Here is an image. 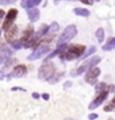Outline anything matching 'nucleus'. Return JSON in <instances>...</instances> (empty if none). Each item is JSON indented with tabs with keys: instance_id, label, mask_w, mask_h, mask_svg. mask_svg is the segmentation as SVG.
Listing matches in <instances>:
<instances>
[{
	"instance_id": "nucleus-1",
	"label": "nucleus",
	"mask_w": 115,
	"mask_h": 120,
	"mask_svg": "<svg viewBox=\"0 0 115 120\" xmlns=\"http://www.w3.org/2000/svg\"><path fill=\"white\" fill-rule=\"evenodd\" d=\"M84 53H85V46H83V45H69L65 49V51L61 53L58 57H60L62 61L64 60L65 61H73V60H77L79 57H81Z\"/></svg>"
},
{
	"instance_id": "nucleus-2",
	"label": "nucleus",
	"mask_w": 115,
	"mask_h": 120,
	"mask_svg": "<svg viewBox=\"0 0 115 120\" xmlns=\"http://www.w3.org/2000/svg\"><path fill=\"white\" fill-rule=\"evenodd\" d=\"M100 61H102V58H100V57H98V55H93V57H91V58H87L84 64H81V65L79 66L76 70L72 71L71 76H72V77L80 76V74H83V73H85L88 69H91V68H95V66L98 65Z\"/></svg>"
},
{
	"instance_id": "nucleus-3",
	"label": "nucleus",
	"mask_w": 115,
	"mask_h": 120,
	"mask_svg": "<svg viewBox=\"0 0 115 120\" xmlns=\"http://www.w3.org/2000/svg\"><path fill=\"white\" fill-rule=\"evenodd\" d=\"M56 73V66L53 62H44L42 66L38 69V78L39 80H49L50 77Z\"/></svg>"
},
{
	"instance_id": "nucleus-4",
	"label": "nucleus",
	"mask_w": 115,
	"mask_h": 120,
	"mask_svg": "<svg viewBox=\"0 0 115 120\" xmlns=\"http://www.w3.org/2000/svg\"><path fill=\"white\" fill-rule=\"evenodd\" d=\"M76 35H77V27H76V26H75V24L68 26V27H65V30H64L62 34H61V37L58 38V45L68 43V42L72 41Z\"/></svg>"
},
{
	"instance_id": "nucleus-5",
	"label": "nucleus",
	"mask_w": 115,
	"mask_h": 120,
	"mask_svg": "<svg viewBox=\"0 0 115 120\" xmlns=\"http://www.w3.org/2000/svg\"><path fill=\"white\" fill-rule=\"evenodd\" d=\"M50 51H52V47H50L49 45H41V46H38L37 49H34V51L27 57V60L28 61L39 60V58H42V57H45V55H48Z\"/></svg>"
},
{
	"instance_id": "nucleus-6",
	"label": "nucleus",
	"mask_w": 115,
	"mask_h": 120,
	"mask_svg": "<svg viewBox=\"0 0 115 120\" xmlns=\"http://www.w3.org/2000/svg\"><path fill=\"white\" fill-rule=\"evenodd\" d=\"M18 16V10L16 8H10L8 12L6 14V16H4V22H3V30L6 31L8 28L14 26V22H15V19Z\"/></svg>"
},
{
	"instance_id": "nucleus-7",
	"label": "nucleus",
	"mask_w": 115,
	"mask_h": 120,
	"mask_svg": "<svg viewBox=\"0 0 115 120\" xmlns=\"http://www.w3.org/2000/svg\"><path fill=\"white\" fill-rule=\"evenodd\" d=\"M100 69L99 68H91L85 71V82L91 84V85H96L98 84V77L100 76Z\"/></svg>"
},
{
	"instance_id": "nucleus-8",
	"label": "nucleus",
	"mask_w": 115,
	"mask_h": 120,
	"mask_svg": "<svg viewBox=\"0 0 115 120\" xmlns=\"http://www.w3.org/2000/svg\"><path fill=\"white\" fill-rule=\"evenodd\" d=\"M18 31H19V28H18V26H15V24L11 26L8 30H6V31H4V39H6V42H8V43L15 42V41H16Z\"/></svg>"
},
{
	"instance_id": "nucleus-9",
	"label": "nucleus",
	"mask_w": 115,
	"mask_h": 120,
	"mask_svg": "<svg viewBox=\"0 0 115 120\" xmlns=\"http://www.w3.org/2000/svg\"><path fill=\"white\" fill-rule=\"evenodd\" d=\"M26 74H27V66L22 65V64L15 65L14 68H12L11 73H10L11 78H12V77H16V78H19V77H24Z\"/></svg>"
},
{
	"instance_id": "nucleus-10",
	"label": "nucleus",
	"mask_w": 115,
	"mask_h": 120,
	"mask_svg": "<svg viewBox=\"0 0 115 120\" xmlns=\"http://www.w3.org/2000/svg\"><path fill=\"white\" fill-rule=\"evenodd\" d=\"M107 96H108V90L99 92L98 94H96V97L93 98V101L89 104V109H95V108H98L99 105H102V103L107 98Z\"/></svg>"
},
{
	"instance_id": "nucleus-11",
	"label": "nucleus",
	"mask_w": 115,
	"mask_h": 120,
	"mask_svg": "<svg viewBox=\"0 0 115 120\" xmlns=\"http://www.w3.org/2000/svg\"><path fill=\"white\" fill-rule=\"evenodd\" d=\"M34 35V27L31 26V24H28L27 27L23 30V33H22V35H20V39H18V41H20V43L23 45V47L26 46V43H27V41L31 37Z\"/></svg>"
},
{
	"instance_id": "nucleus-12",
	"label": "nucleus",
	"mask_w": 115,
	"mask_h": 120,
	"mask_svg": "<svg viewBox=\"0 0 115 120\" xmlns=\"http://www.w3.org/2000/svg\"><path fill=\"white\" fill-rule=\"evenodd\" d=\"M12 53H14V50L10 49V47H3V49L0 50V65L4 64V62L12 55Z\"/></svg>"
},
{
	"instance_id": "nucleus-13",
	"label": "nucleus",
	"mask_w": 115,
	"mask_h": 120,
	"mask_svg": "<svg viewBox=\"0 0 115 120\" xmlns=\"http://www.w3.org/2000/svg\"><path fill=\"white\" fill-rule=\"evenodd\" d=\"M41 1L42 0H22L20 6L23 8H26V10H28V8H37V6L41 4Z\"/></svg>"
},
{
	"instance_id": "nucleus-14",
	"label": "nucleus",
	"mask_w": 115,
	"mask_h": 120,
	"mask_svg": "<svg viewBox=\"0 0 115 120\" xmlns=\"http://www.w3.org/2000/svg\"><path fill=\"white\" fill-rule=\"evenodd\" d=\"M39 10L38 8H28L27 10V16H28V19H30V22H37L39 19Z\"/></svg>"
},
{
	"instance_id": "nucleus-15",
	"label": "nucleus",
	"mask_w": 115,
	"mask_h": 120,
	"mask_svg": "<svg viewBox=\"0 0 115 120\" xmlns=\"http://www.w3.org/2000/svg\"><path fill=\"white\" fill-rule=\"evenodd\" d=\"M48 33H49V26H48V24H42V26L39 27V30L34 34V35H35L37 38L41 39V38H44L45 35H48Z\"/></svg>"
},
{
	"instance_id": "nucleus-16",
	"label": "nucleus",
	"mask_w": 115,
	"mask_h": 120,
	"mask_svg": "<svg viewBox=\"0 0 115 120\" xmlns=\"http://www.w3.org/2000/svg\"><path fill=\"white\" fill-rule=\"evenodd\" d=\"M102 49L104 50V51H110V50H114L115 49V38L114 37H111V38H108V41L106 42V43L103 45V47Z\"/></svg>"
},
{
	"instance_id": "nucleus-17",
	"label": "nucleus",
	"mask_w": 115,
	"mask_h": 120,
	"mask_svg": "<svg viewBox=\"0 0 115 120\" xmlns=\"http://www.w3.org/2000/svg\"><path fill=\"white\" fill-rule=\"evenodd\" d=\"M73 12L76 14L77 16H84V18H87L91 15V12L88 11L87 8H81V7H76L75 10H73Z\"/></svg>"
},
{
	"instance_id": "nucleus-18",
	"label": "nucleus",
	"mask_w": 115,
	"mask_h": 120,
	"mask_svg": "<svg viewBox=\"0 0 115 120\" xmlns=\"http://www.w3.org/2000/svg\"><path fill=\"white\" fill-rule=\"evenodd\" d=\"M95 37H96V39H98V42L99 43H102L104 41V37H106V33H104V30L102 27L98 28L96 30V33H95Z\"/></svg>"
},
{
	"instance_id": "nucleus-19",
	"label": "nucleus",
	"mask_w": 115,
	"mask_h": 120,
	"mask_svg": "<svg viewBox=\"0 0 115 120\" xmlns=\"http://www.w3.org/2000/svg\"><path fill=\"white\" fill-rule=\"evenodd\" d=\"M15 65H18V60H16V58H12V57H10V58L4 62V69H8V68L15 66Z\"/></svg>"
},
{
	"instance_id": "nucleus-20",
	"label": "nucleus",
	"mask_w": 115,
	"mask_h": 120,
	"mask_svg": "<svg viewBox=\"0 0 115 120\" xmlns=\"http://www.w3.org/2000/svg\"><path fill=\"white\" fill-rule=\"evenodd\" d=\"M62 76H64V73H54V74H53V76L48 80V81H49L50 84H57V82L60 81V78Z\"/></svg>"
},
{
	"instance_id": "nucleus-21",
	"label": "nucleus",
	"mask_w": 115,
	"mask_h": 120,
	"mask_svg": "<svg viewBox=\"0 0 115 120\" xmlns=\"http://www.w3.org/2000/svg\"><path fill=\"white\" fill-rule=\"evenodd\" d=\"M104 90H108V85L106 82H99V84H96V93L104 92Z\"/></svg>"
},
{
	"instance_id": "nucleus-22",
	"label": "nucleus",
	"mask_w": 115,
	"mask_h": 120,
	"mask_svg": "<svg viewBox=\"0 0 115 120\" xmlns=\"http://www.w3.org/2000/svg\"><path fill=\"white\" fill-rule=\"evenodd\" d=\"M112 109H115V97L112 98V100L106 105V107H104V112H111Z\"/></svg>"
},
{
	"instance_id": "nucleus-23",
	"label": "nucleus",
	"mask_w": 115,
	"mask_h": 120,
	"mask_svg": "<svg viewBox=\"0 0 115 120\" xmlns=\"http://www.w3.org/2000/svg\"><path fill=\"white\" fill-rule=\"evenodd\" d=\"M95 51H96V47H95V46H91V47H89L88 50H85V53L83 54V57H84V60H87L88 57H89L91 54H93Z\"/></svg>"
},
{
	"instance_id": "nucleus-24",
	"label": "nucleus",
	"mask_w": 115,
	"mask_h": 120,
	"mask_svg": "<svg viewBox=\"0 0 115 120\" xmlns=\"http://www.w3.org/2000/svg\"><path fill=\"white\" fill-rule=\"evenodd\" d=\"M11 47H12V50H20V49H23V45L20 43V41H15V42L11 43Z\"/></svg>"
},
{
	"instance_id": "nucleus-25",
	"label": "nucleus",
	"mask_w": 115,
	"mask_h": 120,
	"mask_svg": "<svg viewBox=\"0 0 115 120\" xmlns=\"http://www.w3.org/2000/svg\"><path fill=\"white\" fill-rule=\"evenodd\" d=\"M58 28H60L58 23H57V22H53V23H52V24L49 26V31H50V33H53V34H54L56 31H58Z\"/></svg>"
},
{
	"instance_id": "nucleus-26",
	"label": "nucleus",
	"mask_w": 115,
	"mask_h": 120,
	"mask_svg": "<svg viewBox=\"0 0 115 120\" xmlns=\"http://www.w3.org/2000/svg\"><path fill=\"white\" fill-rule=\"evenodd\" d=\"M14 3H16V0H0V4H3V6H6V4H14Z\"/></svg>"
},
{
	"instance_id": "nucleus-27",
	"label": "nucleus",
	"mask_w": 115,
	"mask_h": 120,
	"mask_svg": "<svg viewBox=\"0 0 115 120\" xmlns=\"http://www.w3.org/2000/svg\"><path fill=\"white\" fill-rule=\"evenodd\" d=\"M11 90H14V92H16V90H19V92H26V89L22 86H12Z\"/></svg>"
},
{
	"instance_id": "nucleus-28",
	"label": "nucleus",
	"mask_w": 115,
	"mask_h": 120,
	"mask_svg": "<svg viewBox=\"0 0 115 120\" xmlns=\"http://www.w3.org/2000/svg\"><path fill=\"white\" fill-rule=\"evenodd\" d=\"M3 80H6V70L4 69L0 70V81H3Z\"/></svg>"
},
{
	"instance_id": "nucleus-29",
	"label": "nucleus",
	"mask_w": 115,
	"mask_h": 120,
	"mask_svg": "<svg viewBox=\"0 0 115 120\" xmlns=\"http://www.w3.org/2000/svg\"><path fill=\"white\" fill-rule=\"evenodd\" d=\"M98 117H99L98 113H89V115H88V119H89V120H96Z\"/></svg>"
},
{
	"instance_id": "nucleus-30",
	"label": "nucleus",
	"mask_w": 115,
	"mask_h": 120,
	"mask_svg": "<svg viewBox=\"0 0 115 120\" xmlns=\"http://www.w3.org/2000/svg\"><path fill=\"white\" fill-rule=\"evenodd\" d=\"M72 86V81H66L65 84H64V89H68V88Z\"/></svg>"
},
{
	"instance_id": "nucleus-31",
	"label": "nucleus",
	"mask_w": 115,
	"mask_h": 120,
	"mask_svg": "<svg viewBox=\"0 0 115 120\" xmlns=\"http://www.w3.org/2000/svg\"><path fill=\"white\" fill-rule=\"evenodd\" d=\"M4 16H6V12L3 11V10H0V22L4 19Z\"/></svg>"
},
{
	"instance_id": "nucleus-32",
	"label": "nucleus",
	"mask_w": 115,
	"mask_h": 120,
	"mask_svg": "<svg viewBox=\"0 0 115 120\" xmlns=\"http://www.w3.org/2000/svg\"><path fill=\"white\" fill-rule=\"evenodd\" d=\"M31 96H33V98H35V100H38V98L41 97V96H39V93H37V92H34Z\"/></svg>"
},
{
	"instance_id": "nucleus-33",
	"label": "nucleus",
	"mask_w": 115,
	"mask_h": 120,
	"mask_svg": "<svg viewBox=\"0 0 115 120\" xmlns=\"http://www.w3.org/2000/svg\"><path fill=\"white\" fill-rule=\"evenodd\" d=\"M42 98H44V100H49V98H50L49 93H44V94H42Z\"/></svg>"
},
{
	"instance_id": "nucleus-34",
	"label": "nucleus",
	"mask_w": 115,
	"mask_h": 120,
	"mask_svg": "<svg viewBox=\"0 0 115 120\" xmlns=\"http://www.w3.org/2000/svg\"><path fill=\"white\" fill-rule=\"evenodd\" d=\"M81 3H84V4H92V1L91 0H80Z\"/></svg>"
},
{
	"instance_id": "nucleus-35",
	"label": "nucleus",
	"mask_w": 115,
	"mask_h": 120,
	"mask_svg": "<svg viewBox=\"0 0 115 120\" xmlns=\"http://www.w3.org/2000/svg\"><path fill=\"white\" fill-rule=\"evenodd\" d=\"M65 120H73V119H65Z\"/></svg>"
},
{
	"instance_id": "nucleus-36",
	"label": "nucleus",
	"mask_w": 115,
	"mask_h": 120,
	"mask_svg": "<svg viewBox=\"0 0 115 120\" xmlns=\"http://www.w3.org/2000/svg\"><path fill=\"white\" fill-rule=\"evenodd\" d=\"M91 1H93V0H91ZM95 1H99V0H95Z\"/></svg>"
},
{
	"instance_id": "nucleus-37",
	"label": "nucleus",
	"mask_w": 115,
	"mask_h": 120,
	"mask_svg": "<svg viewBox=\"0 0 115 120\" xmlns=\"http://www.w3.org/2000/svg\"><path fill=\"white\" fill-rule=\"evenodd\" d=\"M107 120H114V119H107Z\"/></svg>"
},
{
	"instance_id": "nucleus-38",
	"label": "nucleus",
	"mask_w": 115,
	"mask_h": 120,
	"mask_svg": "<svg viewBox=\"0 0 115 120\" xmlns=\"http://www.w3.org/2000/svg\"><path fill=\"white\" fill-rule=\"evenodd\" d=\"M56 1H58V0H56Z\"/></svg>"
}]
</instances>
